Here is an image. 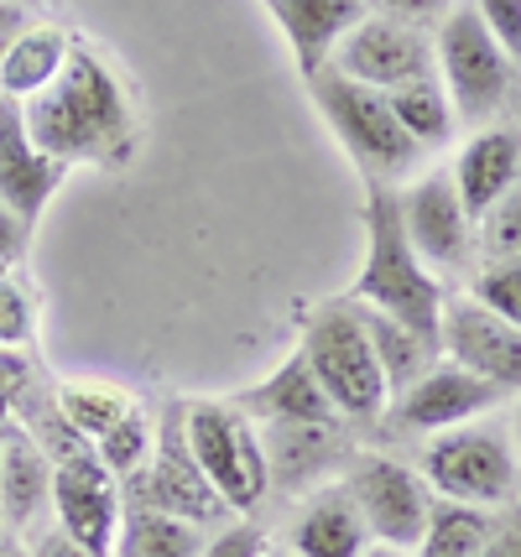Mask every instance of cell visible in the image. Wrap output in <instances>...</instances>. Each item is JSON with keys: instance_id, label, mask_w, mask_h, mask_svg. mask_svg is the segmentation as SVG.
<instances>
[{"instance_id": "cell-1", "label": "cell", "mask_w": 521, "mask_h": 557, "mask_svg": "<svg viewBox=\"0 0 521 557\" xmlns=\"http://www.w3.org/2000/svg\"><path fill=\"white\" fill-rule=\"evenodd\" d=\"M32 141L63 168H125L136 157V104L121 73L95 48L74 42L52 89L22 104Z\"/></svg>"}, {"instance_id": "cell-2", "label": "cell", "mask_w": 521, "mask_h": 557, "mask_svg": "<svg viewBox=\"0 0 521 557\" xmlns=\"http://www.w3.org/2000/svg\"><path fill=\"white\" fill-rule=\"evenodd\" d=\"M349 297L360 308H375V313L397 318V323L444 344L448 292L438 282V271L422 267V256L401 230L397 188H371L365 194V256H360Z\"/></svg>"}, {"instance_id": "cell-3", "label": "cell", "mask_w": 521, "mask_h": 557, "mask_svg": "<svg viewBox=\"0 0 521 557\" xmlns=\"http://www.w3.org/2000/svg\"><path fill=\"white\" fill-rule=\"evenodd\" d=\"M418 474L433 490V500L474 510H511L521 506V454L511 437V417L500 422L496 412L448 428V433L422 437Z\"/></svg>"}, {"instance_id": "cell-4", "label": "cell", "mask_w": 521, "mask_h": 557, "mask_svg": "<svg viewBox=\"0 0 521 557\" xmlns=\"http://www.w3.org/2000/svg\"><path fill=\"white\" fill-rule=\"evenodd\" d=\"M313 104H319L323 125L334 131V141L345 146V157L355 162V172L371 183V188H401L412 172H418L422 151L392 115V99L381 89H365L345 73L323 69L308 78Z\"/></svg>"}, {"instance_id": "cell-5", "label": "cell", "mask_w": 521, "mask_h": 557, "mask_svg": "<svg viewBox=\"0 0 521 557\" xmlns=\"http://www.w3.org/2000/svg\"><path fill=\"white\" fill-rule=\"evenodd\" d=\"M298 355L313 370L323 396L334 401L339 422H381L386 417L392 391H386V375L375 364L371 334H365V318H360L355 302H323V308H313L308 323H302Z\"/></svg>"}, {"instance_id": "cell-6", "label": "cell", "mask_w": 521, "mask_h": 557, "mask_svg": "<svg viewBox=\"0 0 521 557\" xmlns=\"http://www.w3.org/2000/svg\"><path fill=\"white\" fill-rule=\"evenodd\" d=\"M183 437H188V454L203 469V480L224 500V510L250 516L272 495L261 428L240 412V401H194L183 412Z\"/></svg>"}, {"instance_id": "cell-7", "label": "cell", "mask_w": 521, "mask_h": 557, "mask_svg": "<svg viewBox=\"0 0 521 557\" xmlns=\"http://www.w3.org/2000/svg\"><path fill=\"white\" fill-rule=\"evenodd\" d=\"M433 69H438V84L448 89L459 121L480 125L506 104L511 58L500 52V42L485 32V22L470 11V0H459L448 11V22L433 32Z\"/></svg>"}, {"instance_id": "cell-8", "label": "cell", "mask_w": 521, "mask_h": 557, "mask_svg": "<svg viewBox=\"0 0 521 557\" xmlns=\"http://www.w3.org/2000/svg\"><path fill=\"white\" fill-rule=\"evenodd\" d=\"M339 485L365 516L371 542L397 547V553H418L427 516H433V490L422 485L418 463H401L392 454H349L339 469Z\"/></svg>"}, {"instance_id": "cell-9", "label": "cell", "mask_w": 521, "mask_h": 557, "mask_svg": "<svg viewBox=\"0 0 521 557\" xmlns=\"http://www.w3.org/2000/svg\"><path fill=\"white\" fill-rule=\"evenodd\" d=\"M121 480L95 459V448H78L52 463V521L89 557H115L121 536Z\"/></svg>"}, {"instance_id": "cell-10", "label": "cell", "mask_w": 521, "mask_h": 557, "mask_svg": "<svg viewBox=\"0 0 521 557\" xmlns=\"http://www.w3.org/2000/svg\"><path fill=\"white\" fill-rule=\"evenodd\" d=\"M496 407H506V391L491 386L485 375L464 370V364L438 360L422 381H412L401 396H392L386 417L407 437H433V433H448V428H464V422H480Z\"/></svg>"}, {"instance_id": "cell-11", "label": "cell", "mask_w": 521, "mask_h": 557, "mask_svg": "<svg viewBox=\"0 0 521 557\" xmlns=\"http://www.w3.org/2000/svg\"><path fill=\"white\" fill-rule=\"evenodd\" d=\"M397 214L427 271H464L474 261L480 224L459 203V188L448 172H427L412 188H397Z\"/></svg>"}, {"instance_id": "cell-12", "label": "cell", "mask_w": 521, "mask_h": 557, "mask_svg": "<svg viewBox=\"0 0 521 557\" xmlns=\"http://www.w3.org/2000/svg\"><path fill=\"white\" fill-rule=\"evenodd\" d=\"M328 69L355 78V84H365V89H381V95H392V89L412 84V78L438 73L433 69V37L418 32V26L392 22L381 11H365L360 22L349 26V37L334 48Z\"/></svg>"}, {"instance_id": "cell-13", "label": "cell", "mask_w": 521, "mask_h": 557, "mask_svg": "<svg viewBox=\"0 0 521 557\" xmlns=\"http://www.w3.org/2000/svg\"><path fill=\"white\" fill-rule=\"evenodd\" d=\"M125 506L141 510H162V516H183L194 527H214L224 510V500L214 495V485L203 480V469L188 454V437H183V422L157 433V448L151 459L125 480Z\"/></svg>"}, {"instance_id": "cell-14", "label": "cell", "mask_w": 521, "mask_h": 557, "mask_svg": "<svg viewBox=\"0 0 521 557\" xmlns=\"http://www.w3.org/2000/svg\"><path fill=\"white\" fill-rule=\"evenodd\" d=\"M69 168L52 162L42 146L32 141V131L22 121V104L16 99H0V203L16 219L37 224L48 214V203L58 198Z\"/></svg>"}, {"instance_id": "cell-15", "label": "cell", "mask_w": 521, "mask_h": 557, "mask_svg": "<svg viewBox=\"0 0 521 557\" xmlns=\"http://www.w3.org/2000/svg\"><path fill=\"white\" fill-rule=\"evenodd\" d=\"M444 355L474 375H485L506 396L521 391V329L485 313L474 297H459L444 308Z\"/></svg>"}, {"instance_id": "cell-16", "label": "cell", "mask_w": 521, "mask_h": 557, "mask_svg": "<svg viewBox=\"0 0 521 557\" xmlns=\"http://www.w3.org/2000/svg\"><path fill=\"white\" fill-rule=\"evenodd\" d=\"M52 510V459L22 422H0V527L11 536H37Z\"/></svg>"}, {"instance_id": "cell-17", "label": "cell", "mask_w": 521, "mask_h": 557, "mask_svg": "<svg viewBox=\"0 0 521 557\" xmlns=\"http://www.w3.org/2000/svg\"><path fill=\"white\" fill-rule=\"evenodd\" d=\"M287 553L293 557H365L371 553V527L355 510L339 480L308 490L287 527Z\"/></svg>"}, {"instance_id": "cell-18", "label": "cell", "mask_w": 521, "mask_h": 557, "mask_svg": "<svg viewBox=\"0 0 521 557\" xmlns=\"http://www.w3.org/2000/svg\"><path fill=\"white\" fill-rule=\"evenodd\" d=\"M448 177L459 188V203L480 224L521 183V131L517 125H480L464 141L459 162L448 168Z\"/></svg>"}, {"instance_id": "cell-19", "label": "cell", "mask_w": 521, "mask_h": 557, "mask_svg": "<svg viewBox=\"0 0 521 557\" xmlns=\"http://www.w3.org/2000/svg\"><path fill=\"white\" fill-rule=\"evenodd\" d=\"M261 428V422H256ZM261 448H266V474H272V490H293V495H308V490L328 485L334 469H345V443H339V422L334 428H308V422H272L261 428Z\"/></svg>"}, {"instance_id": "cell-20", "label": "cell", "mask_w": 521, "mask_h": 557, "mask_svg": "<svg viewBox=\"0 0 521 557\" xmlns=\"http://www.w3.org/2000/svg\"><path fill=\"white\" fill-rule=\"evenodd\" d=\"M261 5L272 11L276 32L287 37L302 78H313V73L328 69V63H334V48L349 37V26L371 11L365 0H261Z\"/></svg>"}, {"instance_id": "cell-21", "label": "cell", "mask_w": 521, "mask_h": 557, "mask_svg": "<svg viewBox=\"0 0 521 557\" xmlns=\"http://www.w3.org/2000/svg\"><path fill=\"white\" fill-rule=\"evenodd\" d=\"M240 412H246L250 422H261V428H272V422H308V428H334V422H339L334 401L323 396V386L313 381V370L302 364L298 349L276 364L261 386H250L246 396H240Z\"/></svg>"}, {"instance_id": "cell-22", "label": "cell", "mask_w": 521, "mask_h": 557, "mask_svg": "<svg viewBox=\"0 0 521 557\" xmlns=\"http://www.w3.org/2000/svg\"><path fill=\"white\" fill-rule=\"evenodd\" d=\"M69 52H74V37L63 32L58 22H32L5 48V58H0V99H16V104H26V99H37L42 89H52V78L69 69Z\"/></svg>"}, {"instance_id": "cell-23", "label": "cell", "mask_w": 521, "mask_h": 557, "mask_svg": "<svg viewBox=\"0 0 521 557\" xmlns=\"http://www.w3.org/2000/svg\"><path fill=\"white\" fill-rule=\"evenodd\" d=\"M355 308H360V302H355ZM360 318H365L375 364H381V375H386V391H392V396H401L412 381H422L433 364L444 360V344L418 334V329H407V323H397V318L375 313V308H360Z\"/></svg>"}, {"instance_id": "cell-24", "label": "cell", "mask_w": 521, "mask_h": 557, "mask_svg": "<svg viewBox=\"0 0 521 557\" xmlns=\"http://www.w3.org/2000/svg\"><path fill=\"white\" fill-rule=\"evenodd\" d=\"M203 542H209L203 527L183 521V516L125 506L121 536H115V557H199Z\"/></svg>"}, {"instance_id": "cell-25", "label": "cell", "mask_w": 521, "mask_h": 557, "mask_svg": "<svg viewBox=\"0 0 521 557\" xmlns=\"http://www.w3.org/2000/svg\"><path fill=\"white\" fill-rule=\"evenodd\" d=\"M392 115H397V125L418 141V151H433V146H448L454 141V125H459V115H454V99H448V89L438 84V73H427V78H412V84H401V89H392Z\"/></svg>"}, {"instance_id": "cell-26", "label": "cell", "mask_w": 521, "mask_h": 557, "mask_svg": "<svg viewBox=\"0 0 521 557\" xmlns=\"http://www.w3.org/2000/svg\"><path fill=\"white\" fill-rule=\"evenodd\" d=\"M500 510H474V506H454V500H433L427 516V532H422L418 553L412 557H480L496 536Z\"/></svg>"}, {"instance_id": "cell-27", "label": "cell", "mask_w": 521, "mask_h": 557, "mask_svg": "<svg viewBox=\"0 0 521 557\" xmlns=\"http://www.w3.org/2000/svg\"><path fill=\"white\" fill-rule=\"evenodd\" d=\"M52 407H58V417H63L89 448H95V443L136 407V396L121 386H104V381H69V386H58Z\"/></svg>"}, {"instance_id": "cell-28", "label": "cell", "mask_w": 521, "mask_h": 557, "mask_svg": "<svg viewBox=\"0 0 521 557\" xmlns=\"http://www.w3.org/2000/svg\"><path fill=\"white\" fill-rule=\"evenodd\" d=\"M151 448H157V428H151V417L141 412V407H131V412L95 443V459H100L115 480H131V474L151 459Z\"/></svg>"}, {"instance_id": "cell-29", "label": "cell", "mask_w": 521, "mask_h": 557, "mask_svg": "<svg viewBox=\"0 0 521 557\" xmlns=\"http://www.w3.org/2000/svg\"><path fill=\"white\" fill-rule=\"evenodd\" d=\"M470 297L485 313H496L500 323L521 329V261H485L474 271Z\"/></svg>"}, {"instance_id": "cell-30", "label": "cell", "mask_w": 521, "mask_h": 557, "mask_svg": "<svg viewBox=\"0 0 521 557\" xmlns=\"http://www.w3.org/2000/svg\"><path fill=\"white\" fill-rule=\"evenodd\" d=\"M480 250L485 261H521V183L480 219Z\"/></svg>"}, {"instance_id": "cell-31", "label": "cell", "mask_w": 521, "mask_h": 557, "mask_svg": "<svg viewBox=\"0 0 521 557\" xmlns=\"http://www.w3.org/2000/svg\"><path fill=\"white\" fill-rule=\"evenodd\" d=\"M32 344H37V308H32L22 282H11L0 271V349L16 355V349H32Z\"/></svg>"}, {"instance_id": "cell-32", "label": "cell", "mask_w": 521, "mask_h": 557, "mask_svg": "<svg viewBox=\"0 0 521 557\" xmlns=\"http://www.w3.org/2000/svg\"><path fill=\"white\" fill-rule=\"evenodd\" d=\"M470 11L485 22V32L500 42V52L521 63V0H470Z\"/></svg>"}, {"instance_id": "cell-33", "label": "cell", "mask_w": 521, "mask_h": 557, "mask_svg": "<svg viewBox=\"0 0 521 557\" xmlns=\"http://www.w3.org/2000/svg\"><path fill=\"white\" fill-rule=\"evenodd\" d=\"M199 557H272V536H266V527H256V521H235L220 536H209Z\"/></svg>"}, {"instance_id": "cell-34", "label": "cell", "mask_w": 521, "mask_h": 557, "mask_svg": "<svg viewBox=\"0 0 521 557\" xmlns=\"http://www.w3.org/2000/svg\"><path fill=\"white\" fill-rule=\"evenodd\" d=\"M459 0H381V16H392L401 26H418V32H438L448 22V11H454Z\"/></svg>"}, {"instance_id": "cell-35", "label": "cell", "mask_w": 521, "mask_h": 557, "mask_svg": "<svg viewBox=\"0 0 521 557\" xmlns=\"http://www.w3.org/2000/svg\"><path fill=\"white\" fill-rule=\"evenodd\" d=\"M26 240H32V224L26 219H16L5 203H0V271L5 267H16L26 256Z\"/></svg>"}, {"instance_id": "cell-36", "label": "cell", "mask_w": 521, "mask_h": 557, "mask_svg": "<svg viewBox=\"0 0 521 557\" xmlns=\"http://www.w3.org/2000/svg\"><path fill=\"white\" fill-rule=\"evenodd\" d=\"M480 557H521V506L500 510L496 536H491V547H485Z\"/></svg>"}, {"instance_id": "cell-37", "label": "cell", "mask_w": 521, "mask_h": 557, "mask_svg": "<svg viewBox=\"0 0 521 557\" xmlns=\"http://www.w3.org/2000/svg\"><path fill=\"white\" fill-rule=\"evenodd\" d=\"M26 26H32V11H26L22 0H0V58H5V48L22 37Z\"/></svg>"}, {"instance_id": "cell-38", "label": "cell", "mask_w": 521, "mask_h": 557, "mask_svg": "<svg viewBox=\"0 0 521 557\" xmlns=\"http://www.w3.org/2000/svg\"><path fill=\"white\" fill-rule=\"evenodd\" d=\"M16 391H22V364H16V355H5V349H0V422H11V401H16Z\"/></svg>"}, {"instance_id": "cell-39", "label": "cell", "mask_w": 521, "mask_h": 557, "mask_svg": "<svg viewBox=\"0 0 521 557\" xmlns=\"http://www.w3.org/2000/svg\"><path fill=\"white\" fill-rule=\"evenodd\" d=\"M32 557H89V553H84L78 542H69V536L52 527V532H37V536H32Z\"/></svg>"}, {"instance_id": "cell-40", "label": "cell", "mask_w": 521, "mask_h": 557, "mask_svg": "<svg viewBox=\"0 0 521 557\" xmlns=\"http://www.w3.org/2000/svg\"><path fill=\"white\" fill-rule=\"evenodd\" d=\"M365 557H412V553H397V547H381V542H371V553Z\"/></svg>"}, {"instance_id": "cell-41", "label": "cell", "mask_w": 521, "mask_h": 557, "mask_svg": "<svg viewBox=\"0 0 521 557\" xmlns=\"http://www.w3.org/2000/svg\"><path fill=\"white\" fill-rule=\"evenodd\" d=\"M511 437H517V454H521V401H517V412H511Z\"/></svg>"}, {"instance_id": "cell-42", "label": "cell", "mask_w": 521, "mask_h": 557, "mask_svg": "<svg viewBox=\"0 0 521 557\" xmlns=\"http://www.w3.org/2000/svg\"><path fill=\"white\" fill-rule=\"evenodd\" d=\"M0 557H32V547H16V542H5V553Z\"/></svg>"}, {"instance_id": "cell-43", "label": "cell", "mask_w": 521, "mask_h": 557, "mask_svg": "<svg viewBox=\"0 0 521 557\" xmlns=\"http://www.w3.org/2000/svg\"><path fill=\"white\" fill-rule=\"evenodd\" d=\"M22 5H58V0H22Z\"/></svg>"}, {"instance_id": "cell-44", "label": "cell", "mask_w": 521, "mask_h": 557, "mask_svg": "<svg viewBox=\"0 0 521 557\" xmlns=\"http://www.w3.org/2000/svg\"><path fill=\"white\" fill-rule=\"evenodd\" d=\"M272 557H293V553H272Z\"/></svg>"}, {"instance_id": "cell-45", "label": "cell", "mask_w": 521, "mask_h": 557, "mask_svg": "<svg viewBox=\"0 0 521 557\" xmlns=\"http://www.w3.org/2000/svg\"><path fill=\"white\" fill-rule=\"evenodd\" d=\"M365 5H371V11H375V0H365Z\"/></svg>"}, {"instance_id": "cell-46", "label": "cell", "mask_w": 521, "mask_h": 557, "mask_svg": "<svg viewBox=\"0 0 521 557\" xmlns=\"http://www.w3.org/2000/svg\"><path fill=\"white\" fill-rule=\"evenodd\" d=\"M0 553H5V542H0Z\"/></svg>"}]
</instances>
